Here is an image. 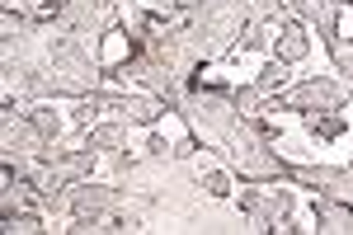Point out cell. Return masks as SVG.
<instances>
[{
  "label": "cell",
  "mask_w": 353,
  "mask_h": 235,
  "mask_svg": "<svg viewBox=\"0 0 353 235\" xmlns=\"http://www.w3.org/2000/svg\"><path fill=\"white\" fill-rule=\"evenodd\" d=\"M0 151H5V165H33L52 146L43 141V132L33 127L28 113H10V118H0Z\"/></svg>",
  "instance_id": "cell-8"
},
{
  "label": "cell",
  "mask_w": 353,
  "mask_h": 235,
  "mask_svg": "<svg viewBox=\"0 0 353 235\" xmlns=\"http://www.w3.org/2000/svg\"><path fill=\"white\" fill-rule=\"evenodd\" d=\"M301 127H306V136H316V141H339L349 132V118L344 113H301Z\"/></svg>",
  "instance_id": "cell-16"
},
{
  "label": "cell",
  "mask_w": 353,
  "mask_h": 235,
  "mask_svg": "<svg viewBox=\"0 0 353 235\" xmlns=\"http://www.w3.org/2000/svg\"><path fill=\"white\" fill-rule=\"evenodd\" d=\"M198 5H208V0H174V14H179V19H184V14H193V10H198Z\"/></svg>",
  "instance_id": "cell-26"
},
{
  "label": "cell",
  "mask_w": 353,
  "mask_h": 235,
  "mask_svg": "<svg viewBox=\"0 0 353 235\" xmlns=\"http://www.w3.org/2000/svg\"><path fill=\"white\" fill-rule=\"evenodd\" d=\"M94 179V151L81 146V151H48V156L33 165V188H38V207H43V198L48 193H61V188H71V183H85Z\"/></svg>",
  "instance_id": "cell-5"
},
{
  "label": "cell",
  "mask_w": 353,
  "mask_h": 235,
  "mask_svg": "<svg viewBox=\"0 0 353 235\" xmlns=\"http://www.w3.org/2000/svg\"><path fill=\"white\" fill-rule=\"evenodd\" d=\"M273 24H264V19H250V24L241 28V43H236V52H269L273 48Z\"/></svg>",
  "instance_id": "cell-17"
},
{
  "label": "cell",
  "mask_w": 353,
  "mask_h": 235,
  "mask_svg": "<svg viewBox=\"0 0 353 235\" xmlns=\"http://www.w3.org/2000/svg\"><path fill=\"white\" fill-rule=\"evenodd\" d=\"M170 151H174V146H170L165 136H151V141H146V156H170Z\"/></svg>",
  "instance_id": "cell-25"
},
{
  "label": "cell",
  "mask_w": 353,
  "mask_h": 235,
  "mask_svg": "<svg viewBox=\"0 0 353 235\" xmlns=\"http://www.w3.org/2000/svg\"><path fill=\"white\" fill-rule=\"evenodd\" d=\"M203 188H208L212 203H226V198H231V179H226L221 170H208V174H203Z\"/></svg>",
  "instance_id": "cell-21"
},
{
  "label": "cell",
  "mask_w": 353,
  "mask_h": 235,
  "mask_svg": "<svg viewBox=\"0 0 353 235\" xmlns=\"http://www.w3.org/2000/svg\"><path fill=\"white\" fill-rule=\"evenodd\" d=\"M28 118H33V127L43 132V141H48V146H57V141H61V118H57V108L48 104V99L28 108Z\"/></svg>",
  "instance_id": "cell-18"
},
{
  "label": "cell",
  "mask_w": 353,
  "mask_h": 235,
  "mask_svg": "<svg viewBox=\"0 0 353 235\" xmlns=\"http://www.w3.org/2000/svg\"><path fill=\"white\" fill-rule=\"evenodd\" d=\"M57 24L71 28V33H81L90 48H99L109 33H123V28H128V19H123L118 0H61Z\"/></svg>",
  "instance_id": "cell-4"
},
{
  "label": "cell",
  "mask_w": 353,
  "mask_h": 235,
  "mask_svg": "<svg viewBox=\"0 0 353 235\" xmlns=\"http://www.w3.org/2000/svg\"><path fill=\"white\" fill-rule=\"evenodd\" d=\"M109 113H118L128 127H156L165 113H174V108L165 104L161 94H118Z\"/></svg>",
  "instance_id": "cell-12"
},
{
  "label": "cell",
  "mask_w": 353,
  "mask_h": 235,
  "mask_svg": "<svg viewBox=\"0 0 353 235\" xmlns=\"http://www.w3.org/2000/svg\"><path fill=\"white\" fill-rule=\"evenodd\" d=\"M283 10H288L292 19H301V24H316V33H321L325 48L339 38V14H344L339 0H283Z\"/></svg>",
  "instance_id": "cell-11"
},
{
  "label": "cell",
  "mask_w": 353,
  "mask_h": 235,
  "mask_svg": "<svg viewBox=\"0 0 353 235\" xmlns=\"http://www.w3.org/2000/svg\"><path fill=\"white\" fill-rule=\"evenodd\" d=\"M316 231L321 235H339V231H353V207L339 203V198H316Z\"/></svg>",
  "instance_id": "cell-14"
},
{
  "label": "cell",
  "mask_w": 353,
  "mask_h": 235,
  "mask_svg": "<svg viewBox=\"0 0 353 235\" xmlns=\"http://www.w3.org/2000/svg\"><path fill=\"white\" fill-rule=\"evenodd\" d=\"M198 146H203V141H198V132H189V136H179V141H174V156L193 160V156H198Z\"/></svg>",
  "instance_id": "cell-23"
},
{
  "label": "cell",
  "mask_w": 353,
  "mask_h": 235,
  "mask_svg": "<svg viewBox=\"0 0 353 235\" xmlns=\"http://www.w3.org/2000/svg\"><path fill=\"white\" fill-rule=\"evenodd\" d=\"M24 10L33 19H57V10H61V0H24Z\"/></svg>",
  "instance_id": "cell-22"
},
{
  "label": "cell",
  "mask_w": 353,
  "mask_h": 235,
  "mask_svg": "<svg viewBox=\"0 0 353 235\" xmlns=\"http://www.w3.org/2000/svg\"><path fill=\"white\" fill-rule=\"evenodd\" d=\"M85 146H90L94 156H99V151H104V156H109V151H123V146H128V123L118 118V123H99V127H90V132H85Z\"/></svg>",
  "instance_id": "cell-15"
},
{
  "label": "cell",
  "mask_w": 353,
  "mask_h": 235,
  "mask_svg": "<svg viewBox=\"0 0 353 235\" xmlns=\"http://www.w3.org/2000/svg\"><path fill=\"white\" fill-rule=\"evenodd\" d=\"M283 85H288V66L273 57L269 66L259 71L254 80H245V85H231V104L241 108L245 118H259V113H269V104L283 94Z\"/></svg>",
  "instance_id": "cell-9"
},
{
  "label": "cell",
  "mask_w": 353,
  "mask_h": 235,
  "mask_svg": "<svg viewBox=\"0 0 353 235\" xmlns=\"http://www.w3.org/2000/svg\"><path fill=\"white\" fill-rule=\"evenodd\" d=\"M241 212H245V226L250 231H288L297 235L301 226L292 221V193L278 183V188H245L241 193Z\"/></svg>",
  "instance_id": "cell-7"
},
{
  "label": "cell",
  "mask_w": 353,
  "mask_h": 235,
  "mask_svg": "<svg viewBox=\"0 0 353 235\" xmlns=\"http://www.w3.org/2000/svg\"><path fill=\"white\" fill-rule=\"evenodd\" d=\"M151 57H156V61H161V66L179 80V85H193V80H198V71L212 61V57L198 48V38L189 33V24H184V19L156 28V38H151Z\"/></svg>",
  "instance_id": "cell-3"
},
{
  "label": "cell",
  "mask_w": 353,
  "mask_h": 235,
  "mask_svg": "<svg viewBox=\"0 0 353 235\" xmlns=\"http://www.w3.org/2000/svg\"><path fill=\"white\" fill-rule=\"evenodd\" d=\"M325 52H330V61H334V76H344V85L353 90V43L334 38V43H330Z\"/></svg>",
  "instance_id": "cell-20"
},
{
  "label": "cell",
  "mask_w": 353,
  "mask_h": 235,
  "mask_svg": "<svg viewBox=\"0 0 353 235\" xmlns=\"http://www.w3.org/2000/svg\"><path fill=\"white\" fill-rule=\"evenodd\" d=\"M339 5H353V0H339Z\"/></svg>",
  "instance_id": "cell-27"
},
{
  "label": "cell",
  "mask_w": 353,
  "mask_h": 235,
  "mask_svg": "<svg viewBox=\"0 0 353 235\" xmlns=\"http://www.w3.org/2000/svg\"><path fill=\"white\" fill-rule=\"evenodd\" d=\"M189 132H198L203 146H212L245 183H288L292 160H283L273 151V141H264L254 132V118H245L231 104V80H193L184 90V99L174 108Z\"/></svg>",
  "instance_id": "cell-1"
},
{
  "label": "cell",
  "mask_w": 353,
  "mask_h": 235,
  "mask_svg": "<svg viewBox=\"0 0 353 235\" xmlns=\"http://www.w3.org/2000/svg\"><path fill=\"white\" fill-rule=\"evenodd\" d=\"M184 24L208 57H231L241 43V28L250 24V0H208L193 14H184Z\"/></svg>",
  "instance_id": "cell-2"
},
{
  "label": "cell",
  "mask_w": 353,
  "mask_h": 235,
  "mask_svg": "<svg viewBox=\"0 0 353 235\" xmlns=\"http://www.w3.org/2000/svg\"><path fill=\"white\" fill-rule=\"evenodd\" d=\"M349 85H339V80H325V76H311L292 85L288 94H278L269 104V113H339V108L349 104Z\"/></svg>",
  "instance_id": "cell-6"
},
{
  "label": "cell",
  "mask_w": 353,
  "mask_h": 235,
  "mask_svg": "<svg viewBox=\"0 0 353 235\" xmlns=\"http://www.w3.org/2000/svg\"><path fill=\"white\" fill-rule=\"evenodd\" d=\"M273 52H278V61H283V66H297V61H306V52H311L306 24L288 14V19L278 24V33H273Z\"/></svg>",
  "instance_id": "cell-13"
},
{
  "label": "cell",
  "mask_w": 353,
  "mask_h": 235,
  "mask_svg": "<svg viewBox=\"0 0 353 235\" xmlns=\"http://www.w3.org/2000/svg\"><path fill=\"white\" fill-rule=\"evenodd\" d=\"M254 132H259L264 141H273V146H278V136H283V127H278V123H269V118H254Z\"/></svg>",
  "instance_id": "cell-24"
},
{
  "label": "cell",
  "mask_w": 353,
  "mask_h": 235,
  "mask_svg": "<svg viewBox=\"0 0 353 235\" xmlns=\"http://www.w3.org/2000/svg\"><path fill=\"white\" fill-rule=\"evenodd\" d=\"M43 216H48L43 207H19V212H10V216H0V221H5V231H10V235H28V231H48Z\"/></svg>",
  "instance_id": "cell-19"
},
{
  "label": "cell",
  "mask_w": 353,
  "mask_h": 235,
  "mask_svg": "<svg viewBox=\"0 0 353 235\" xmlns=\"http://www.w3.org/2000/svg\"><path fill=\"white\" fill-rule=\"evenodd\" d=\"M288 183H301V188H316V198H339L353 207V165H292Z\"/></svg>",
  "instance_id": "cell-10"
}]
</instances>
